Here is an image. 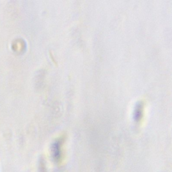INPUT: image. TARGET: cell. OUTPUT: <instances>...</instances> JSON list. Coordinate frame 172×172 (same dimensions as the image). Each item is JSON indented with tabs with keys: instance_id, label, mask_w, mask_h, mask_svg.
Segmentation results:
<instances>
[{
	"instance_id": "obj_1",
	"label": "cell",
	"mask_w": 172,
	"mask_h": 172,
	"mask_svg": "<svg viewBox=\"0 0 172 172\" xmlns=\"http://www.w3.org/2000/svg\"><path fill=\"white\" fill-rule=\"evenodd\" d=\"M142 113H143V104L141 102H138L134 106V117L135 118H139Z\"/></svg>"
}]
</instances>
